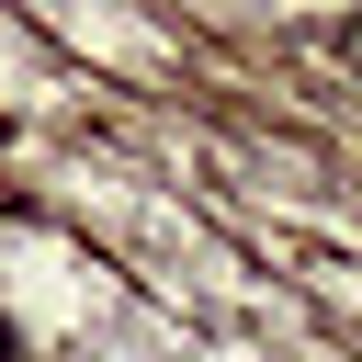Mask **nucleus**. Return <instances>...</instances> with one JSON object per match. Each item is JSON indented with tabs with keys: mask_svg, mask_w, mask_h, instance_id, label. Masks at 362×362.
<instances>
[{
	"mask_svg": "<svg viewBox=\"0 0 362 362\" xmlns=\"http://www.w3.org/2000/svg\"><path fill=\"white\" fill-rule=\"evenodd\" d=\"M0 362H23V328H11V317H0Z\"/></svg>",
	"mask_w": 362,
	"mask_h": 362,
	"instance_id": "obj_1",
	"label": "nucleus"
}]
</instances>
